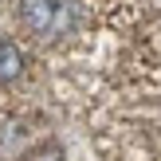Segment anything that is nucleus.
I'll list each match as a JSON object with an SVG mask.
<instances>
[{
	"instance_id": "1",
	"label": "nucleus",
	"mask_w": 161,
	"mask_h": 161,
	"mask_svg": "<svg viewBox=\"0 0 161 161\" xmlns=\"http://www.w3.org/2000/svg\"><path fill=\"white\" fill-rule=\"evenodd\" d=\"M16 12H20V24L43 43L71 36V28L79 20L75 0H16Z\"/></svg>"
},
{
	"instance_id": "2",
	"label": "nucleus",
	"mask_w": 161,
	"mask_h": 161,
	"mask_svg": "<svg viewBox=\"0 0 161 161\" xmlns=\"http://www.w3.org/2000/svg\"><path fill=\"white\" fill-rule=\"evenodd\" d=\"M24 75V51L12 39H0V83H16Z\"/></svg>"
},
{
	"instance_id": "3",
	"label": "nucleus",
	"mask_w": 161,
	"mask_h": 161,
	"mask_svg": "<svg viewBox=\"0 0 161 161\" xmlns=\"http://www.w3.org/2000/svg\"><path fill=\"white\" fill-rule=\"evenodd\" d=\"M28 161H63V149L55 146V142H47V146H39V149H31Z\"/></svg>"
}]
</instances>
